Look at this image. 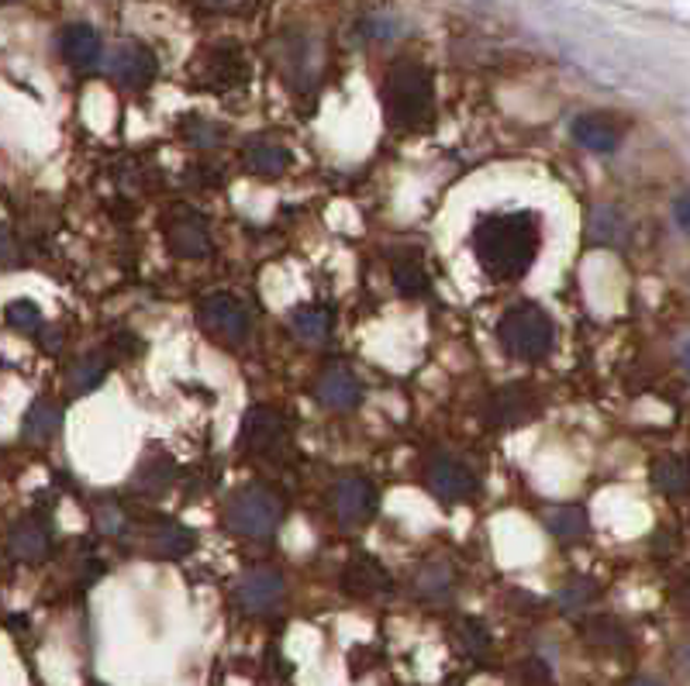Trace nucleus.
Returning a JSON list of instances; mask_svg holds the SVG:
<instances>
[{"instance_id": "nucleus-1", "label": "nucleus", "mask_w": 690, "mask_h": 686, "mask_svg": "<svg viewBox=\"0 0 690 686\" xmlns=\"http://www.w3.org/2000/svg\"><path fill=\"white\" fill-rule=\"evenodd\" d=\"M542 249V225L532 211H494L473 225V255L483 276L515 284L532 270Z\"/></svg>"}, {"instance_id": "nucleus-2", "label": "nucleus", "mask_w": 690, "mask_h": 686, "mask_svg": "<svg viewBox=\"0 0 690 686\" xmlns=\"http://www.w3.org/2000/svg\"><path fill=\"white\" fill-rule=\"evenodd\" d=\"M383 111H387L391 128L401 132H421L435 117V76L429 66L415 59H401L383 76Z\"/></svg>"}, {"instance_id": "nucleus-3", "label": "nucleus", "mask_w": 690, "mask_h": 686, "mask_svg": "<svg viewBox=\"0 0 690 686\" xmlns=\"http://www.w3.org/2000/svg\"><path fill=\"white\" fill-rule=\"evenodd\" d=\"M501 349L518 362H542L556 346V325L545 308L525 300V304L507 308L497 321Z\"/></svg>"}, {"instance_id": "nucleus-4", "label": "nucleus", "mask_w": 690, "mask_h": 686, "mask_svg": "<svg viewBox=\"0 0 690 686\" xmlns=\"http://www.w3.org/2000/svg\"><path fill=\"white\" fill-rule=\"evenodd\" d=\"M225 521L232 524V532L246 538H273L283 521V503L267 487H242L225 503Z\"/></svg>"}, {"instance_id": "nucleus-5", "label": "nucleus", "mask_w": 690, "mask_h": 686, "mask_svg": "<svg viewBox=\"0 0 690 686\" xmlns=\"http://www.w3.org/2000/svg\"><path fill=\"white\" fill-rule=\"evenodd\" d=\"M480 417L491 428H525L539 417V394L529 383H504L483 397Z\"/></svg>"}, {"instance_id": "nucleus-6", "label": "nucleus", "mask_w": 690, "mask_h": 686, "mask_svg": "<svg viewBox=\"0 0 690 686\" xmlns=\"http://www.w3.org/2000/svg\"><path fill=\"white\" fill-rule=\"evenodd\" d=\"M197 325L211 338L225 341V346H242L252 335V317L238 297L232 294H208L197 308Z\"/></svg>"}, {"instance_id": "nucleus-7", "label": "nucleus", "mask_w": 690, "mask_h": 686, "mask_svg": "<svg viewBox=\"0 0 690 686\" xmlns=\"http://www.w3.org/2000/svg\"><path fill=\"white\" fill-rule=\"evenodd\" d=\"M287 421L276 408H267V403H256V408L246 411L238 428V449L252 452V456H280L287 449Z\"/></svg>"}, {"instance_id": "nucleus-8", "label": "nucleus", "mask_w": 690, "mask_h": 686, "mask_svg": "<svg viewBox=\"0 0 690 686\" xmlns=\"http://www.w3.org/2000/svg\"><path fill=\"white\" fill-rule=\"evenodd\" d=\"M424 487H429V494L439 503L453 508V503L473 500L480 494V479H477V473L470 466H463L459 459L435 456L429 466H424Z\"/></svg>"}, {"instance_id": "nucleus-9", "label": "nucleus", "mask_w": 690, "mask_h": 686, "mask_svg": "<svg viewBox=\"0 0 690 686\" xmlns=\"http://www.w3.org/2000/svg\"><path fill=\"white\" fill-rule=\"evenodd\" d=\"M200 79H208V90L214 93H229L249 84V63L242 55V46L235 42H218L211 49H205L200 55Z\"/></svg>"}, {"instance_id": "nucleus-10", "label": "nucleus", "mask_w": 690, "mask_h": 686, "mask_svg": "<svg viewBox=\"0 0 690 686\" xmlns=\"http://www.w3.org/2000/svg\"><path fill=\"white\" fill-rule=\"evenodd\" d=\"M104 70L111 79H118L121 87H132V90H141L149 87L156 73H159V63H156V52L149 46L141 42H118L114 49H108L104 55Z\"/></svg>"}, {"instance_id": "nucleus-11", "label": "nucleus", "mask_w": 690, "mask_h": 686, "mask_svg": "<svg viewBox=\"0 0 690 686\" xmlns=\"http://www.w3.org/2000/svg\"><path fill=\"white\" fill-rule=\"evenodd\" d=\"M162 235H167V246L176 259H205L211 252L208 221L190 208L170 211V217L162 221Z\"/></svg>"}, {"instance_id": "nucleus-12", "label": "nucleus", "mask_w": 690, "mask_h": 686, "mask_svg": "<svg viewBox=\"0 0 690 686\" xmlns=\"http://www.w3.org/2000/svg\"><path fill=\"white\" fill-rule=\"evenodd\" d=\"M332 508L342 528H362L377 514V490L370 479L362 476H345L332 490Z\"/></svg>"}, {"instance_id": "nucleus-13", "label": "nucleus", "mask_w": 690, "mask_h": 686, "mask_svg": "<svg viewBox=\"0 0 690 686\" xmlns=\"http://www.w3.org/2000/svg\"><path fill=\"white\" fill-rule=\"evenodd\" d=\"M238 603L249 614H270L283 603V576L276 570H252L238 583Z\"/></svg>"}, {"instance_id": "nucleus-14", "label": "nucleus", "mask_w": 690, "mask_h": 686, "mask_svg": "<svg viewBox=\"0 0 690 686\" xmlns=\"http://www.w3.org/2000/svg\"><path fill=\"white\" fill-rule=\"evenodd\" d=\"M318 403L332 411H349L362 400V383L349 366H329L318 376V387H315Z\"/></svg>"}, {"instance_id": "nucleus-15", "label": "nucleus", "mask_w": 690, "mask_h": 686, "mask_svg": "<svg viewBox=\"0 0 690 686\" xmlns=\"http://www.w3.org/2000/svg\"><path fill=\"white\" fill-rule=\"evenodd\" d=\"M342 590L349 597H377V594L391 590V576L383 570V562H377L367 552H359L349 559V566L342 573Z\"/></svg>"}, {"instance_id": "nucleus-16", "label": "nucleus", "mask_w": 690, "mask_h": 686, "mask_svg": "<svg viewBox=\"0 0 690 686\" xmlns=\"http://www.w3.org/2000/svg\"><path fill=\"white\" fill-rule=\"evenodd\" d=\"M59 52L73 66V70H94L100 63V55H104V42H100V35L94 25H66L63 35H59Z\"/></svg>"}, {"instance_id": "nucleus-17", "label": "nucleus", "mask_w": 690, "mask_h": 686, "mask_svg": "<svg viewBox=\"0 0 690 686\" xmlns=\"http://www.w3.org/2000/svg\"><path fill=\"white\" fill-rule=\"evenodd\" d=\"M570 135H574L577 146H583L587 152H597V155H612L621 146L618 125L612 117H604V114H580V117H574Z\"/></svg>"}, {"instance_id": "nucleus-18", "label": "nucleus", "mask_w": 690, "mask_h": 686, "mask_svg": "<svg viewBox=\"0 0 690 686\" xmlns=\"http://www.w3.org/2000/svg\"><path fill=\"white\" fill-rule=\"evenodd\" d=\"M315 49V38L308 32H291L283 38V76L291 79V84H315L318 76V59L321 55H308Z\"/></svg>"}, {"instance_id": "nucleus-19", "label": "nucleus", "mask_w": 690, "mask_h": 686, "mask_svg": "<svg viewBox=\"0 0 690 686\" xmlns=\"http://www.w3.org/2000/svg\"><path fill=\"white\" fill-rule=\"evenodd\" d=\"M242 166L259 179H280L291 170V152L276 142H270V138H256V142H249L246 149H242Z\"/></svg>"}, {"instance_id": "nucleus-20", "label": "nucleus", "mask_w": 690, "mask_h": 686, "mask_svg": "<svg viewBox=\"0 0 690 686\" xmlns=\"http://www.w3.org/2000/svg\"><path fill=\"white\" fill-rule=\"evenodd\" d=\"M8 545H11V552L17 556V559H25V562H38V559H46L49 556V545H52V538H49V528L42 521H35V517H22L11 528V535H8Z\"/></svg>"}, {"instance_id": "nucleus-21", "label": "nucleus", "mask_w": 690, "mask_h": 686, "mask_svg": "<svg viewBox=\"0 0 690 686\" xmlns=\"http://www.w3.org/2000/svg\"><path fill=\"white\" fill-rule=\"evenodd\" d=\"M141 545H146V549L156 552V556L176 559V556H184V552L194 549V535L187 528H180V524L170 521V517H156L149 524V535L141 538Z\"/></svg>"}, {"instance_id": "nucleus-22", "label": "nucleus", "mask_w": 690, "mask_h": 686, "mask_svg": "<svg viewBox=\"0 0 690 686\" xmlns=\"http://www.w3.org/2000/svg\"><path fill=\"white\" fill-rule=\"evenodd\" d=\"M63 428V408H59L56 400H49V397H42V400H35L32 408H28V414H25V421H22V435H25V441H49V438H56V432Z\"/></svg>"}, {"instance_id": "nucleus-23", "label": "nucleus", "mask_w": 690, "mask_h": 686, "mask_svg": "<svg viewBox=\"0 0 690 686\" xmlns=\"http://www.w3.org/2000/svg\"><path fill=\"white\" fill-rule=\"evenodd\" d=\"M332 325H335L332 311L321 308V304H308V308H294L291 311V332L300 341H308V346H321V341H329Z\"/></svg>"}, {"instance_id": "nucleus-24", "label": "nucleus", "mask_w": 690, "mask_h": 686, "mask_svg": "<svg viewBox=\"0 0 690 686\" xmlns=\"http://www.w3.org/2000/svg\"><path fill=\"white\" fill-rule=\"evenodd\" d=\"M653 487L666 497H680L690 490V462L680 456H663L653 462Z\"/></svg>"}, {"instance_id": "nucleus-25", "label": "nucleus", "mask_w": 690, "mask_h": 686, "mask_svg": "<svg viewBox=\"0 0 690 686\" xmlns=\"http://www.w3.org/2000/svg\"><path fill=\"white\" fill-rule=\"evenodd\" d=\"M391 276H394V287H397L401 297H424V294H429V273H424L418 252H408V255L394 259Z\"/></svg>"}, {"instance_id": "nucleus-26", "label": "nucleus", "mask_w": 690, "mask_h": 686, "mask_svg": "<svg viewBox=\"0 0 690 686\" xmlns=\"http://www.w3.org/2000/svg\"><path fill=\"white\" fill-rule=\"evenodd\" d=\"M542 524L545 532H550L553 538L559 541H574V538H583L587 535V511L583 508H550L542 514Z\"/></svg>"}, {"instance_id": "nucleus-27", "label": "nucleus", "mask_w": 690, "mask_h": 686, "mask_svg": "<svg viewBox=\"0 0 690 686\" xmlns=\"http://www.w3.org/2000/svg\"><path fill=\"white\" fill-rule=\"evenodd\" d=\"M108 370H111V362L104 359V352H90V356H84V359H79L76 366L70 370V390H73L76 397H84V394L97 390L100 383H104Z\"/></svg>"}, {"instance_id": "nucleus-28", "label": "nucleus", "mask_w": 690, "mask_h": 686, "mask_svg": "<svg viewBox=\"0 0 690 686\" xmlns=\"http://www.w3.org/2000/svg\"><path fill=\"white\" fill-rule=\"evenodd\" d=\"M173 476H176V466H173L170 456H159L156 462H152V456H146L132 483L138 490H146V494H162L173 483Z\"/></svg>"}, {"instance_id": "nucleus-29", "label": "nucleus", "mask_w": 690, "mask_h": 686, "mask_svg": "<svg viewBox=\"0 0 690 686\" xmlns=\"http://www.w3.org/2000/svg\"><path fill=\"white\" fill-rule=\"evenodd\" d=\"M180 132H184V138L197 149H214L225 142V128L214 125V121H205V117H184L180 121Z\"/></svg>"}, {"instance_id": "nucleus-30", "label": "nucleus", "mask_w": 690, "mask_h": 686, "mask_svg": "<svg viewBox=\"0 0 690 686\" xmlns=\"http://www.w3.org/2000/svg\"><path fill=\"white\" fill-rule=\"evenodd\" d=\"M456 645L466 656L480 659V656H486V649H491V632H486L477 618H463L456 624Z\"/></svg>"}, {"instance_id": "nucleus-31", "label": "nucleus", "mask_w": 690, "mask_h": 686, "mask_svg": "<svg viewBox=\"0 0 690 686\" xmlns=\"http://www.w3.org/2000/svg\"><path fill=\"white\" fill-rule=\"evenodd\" d=\"M591 238L604 241V246H618L625 238V221L615 208H597L591 217Z\"/></svg>"}, {"instance_id": "nucleus-32", "label": "nucleus", "mask_w": 690, "mask_h": 686, "mask_svg": "<svg viewBox=\"0 0 690 686\" xmlns=\"http://www.w3.org/2000/svg\"><path fill=\"white\" fill-rule=\"evenodd\" d=\"M597 597V583L594 579H587V576H574L566 587L556 594V603H559V611H580L583 603H591Z\"/></svg>"}, {"instance_id": "nucleus-33", "label": "nucleus", "mask_w": 690, "mask_h": 686, "mask_svg": "<svg viewBox=\"0 0 690 686\" xmlns=\"http://www.w3.org/2000/svg\"><path fill=\"white\" fill-rule=\"evenodd\" d=\"M4 317L14 332H25V335H35L42 328V311H38L32 300H14V304H8Z\"/></svg>"}, {"instance_id": "nucleus-34", "label": "nucleus", "mask_w": 690, "mask_h": 686, "mask_svg": "<svg viewBox=\"0 0 690 686\" xmlns=\"http://www.w3.org/2000/svg\"><path fill=\"white\" fill-rule=\"evenodd\" d=\"M550 679H553L550 662L539 659V656L518 662V670H515V676H512L515 686H550Z\"/></svg>"}, {"instance_id": "nucleus-35", "label": "nucleus", "mask_w": 690, "mask_h": 686, "mask_svg": "<svg viewBox=\"0 0 690 686\" xmlns=\"http://www.w3.org/2000/svg\"><path fill=\"white\" fill-rule=\"evenodd\" d=\"M449 587H453V576H449V570L442 566V562H435V566H424L421 576H418V590L424 597H442Z\"/></svg>"}, {"instance_id": "nucleus-36", "label": "nucleus", "mask_w": 690, "mask_h": 686, "mask_svg": "<svg viewBox=\"0 0 690 686\" xmlns=\"http://www.w3.org/2000/svg\"><path fill=\"white\" fill-rule=\"evenodd\" d=\"M359 32L367 38H380V42H387V38L401 35V22H394V17H387V14H373V17H362Z\"/></svg>"}, {"instance_id": "nucleus-37", "label": "nucleus", "mask_w": 690, "mask_h": 686, "mask_svg": "<svg viewBox=\"0 0 690 686\" xmlns=\"http://www.w3.org/2000/svg\"><path fill=\"white\" fill-rule=\"evenodd\" d=\"M128 524V514L118 508V503H104V508L97 511V528L104 535H121Z\"/></svg>"}, {"instance_id": "nucleus-38", "label": "nucleus", "mask_w": 690, "mask_h": 686, "mask_svg": "<svg viewBox=\"0 0 690 686\" xmlns=\"http://www.w3.org/2000/svg\"><path fill=\"white\" fill-rule=\"evenodd\" d=\"M587 628H591V638L601 641V645H621V638H625L618 621H612V618H597V621L587 624Z\"/></svg>"}, {"instance_id": "nucleus-39", "label": "nucleus", "mask_w": 690, "mask_h": 686, "mask_svg": "<svg viewBox=\"0 0 690 686\" xmlns=\"http://www.w3.org/2000/svg\"><path fill=\"white\" fill-rule=\"evenodd\" d=\"M674 217H677V225L690 235V190L674 200Z\"/></svg>"}, {"instance_id": "nucleus-40", "label": "nucleus", "mask_w": 690, "mask_h": 686, "mask_svg": "<svg viewBox=\"0 0 690 686\" xmlns=\"http://www.w3.org/2000/svg\"><path fill=\"white\" fill-rule=\"evenodd\" d=\"M17 259V246L8 228H0V262H14Z\"/></svg>"}, {"instance_id": "nucleus-41", "label": "nucleus", "mask_w": 690, "mask_h": 686, "mask_svg": "<svg viewBox=\"0 0 690 686\" xmlns=\"http://www.w3.org/2000/svg\"><path fill=\"white\" fill-rule=\"evenodd\" d=\"M680 356H683V366L690 370V338L683 341V349H680Z\"/></svg>"}, {"instance_id": "nucleus-42", "label": "nucleus", "mask_w": 690, "mask_h": 686, "mask_svg": "<svg viewBox=\"0 0 690 686\" xmlns=\"http://www.w3.org/2000/svg\"><path fill=\"white\" fill-rule=\"evenodd\" d=\"M628 686H663V683H656V679H632Z\"/></svg>"}]
</instances>
